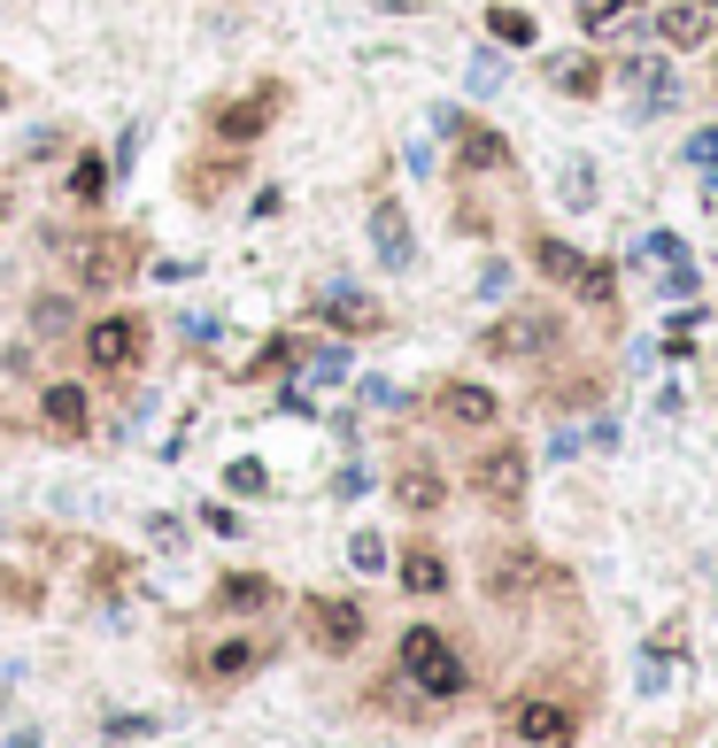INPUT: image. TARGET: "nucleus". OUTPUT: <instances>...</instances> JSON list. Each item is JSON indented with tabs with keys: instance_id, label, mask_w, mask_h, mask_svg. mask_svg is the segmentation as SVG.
I'll return each instance as SVG.
<instances>
[{
	"instance_id": "7",
	"label": "nucleus",
	"mask_w": 718,
	"mask_h": 748,
	"mask_svg": "<svg viewBox=\"0 0 718 748\" xmlns=\"http://www.w3.org/2000/svg\"><path fill=\"white\" fill-rule=\"evenodd\" d=\"M132 271H140V240H132V232H85V240H78V263H70L78 286L109 294V286H124Z\"/></svg>"
},
{
	"instance_id": "21",
	"label": "nucleus",
	"mask_w": 718,
	"mask_h": 748,
	"mask_svg": "<svg viewBox=\"0 0 718 748\" xmlns=\"http://www.w3.org/2000/svg\"><path fill=\"white\" fill-rule=\"evenodd\" d=\"M294 363H302V340L279 332V340H263V347L247 355V378H279V371H294Z\"/></svg>"
},
{
	"instance_id": "15",
	"label": "nucleus",
	"mask_w": 718,
	"mask_h": 748,
	"mask_svg": "<svg viewBox=\"0 0 718 748\" xmlns=\"http://www.w3.org/2000/svg\"><path fill=\"white\" fill-rule=\"evenodd\" d=\"M394 502H402L409 517H425V509H441V502H448V478H441L425 455H409V463L394 471Z\"/></svg>"
},
{
	"instance_id": "10",
	"label": "nucleus",
	"mask_w": 718,
	"mask_h": 748,
	"mask_svg": "<svg viewBox=\"0 0 718 748\" xmlns=\"http://www.w3.org/2000/svg\"><path fill=\"white\" fill-rule=\"evenodd\" d=\"M433 417L456 425V433H495L503 402H495V386H479V378H448V386L433 394Z\"/></svg>"
},
{
	"instance_id": "18",
	"label": "nucleus",
	"mask_w": 718,
	"mask_h": 748,
	"mask_svg": "<svg viewBox=\"0 0 718 748\" xmlns=\"http://www.w3.org/2000/svg\"><path fill=\"white\" fill-rule=\"evenodd\" d=\"M448 140H456V162H464V170H503V162H510V148H503L487 124H464V117H456Z\"/></svg>"
},
{
	"instance_id": "4",
	"label": "nucleus",
	"mask_w": 718,
	"mask_h": 748,
	"mask_svg": "<svg viewBox=\"0 0 718 748\" xmlns=\"http://www.w3.org/2000/svg\"><path fill=\"white\" fill-rule=\"evenodd\" d=\"M556 340H564V316H556V309H510V316L479 324V355H495V363H534Z\"/></svg>"
},
{
	"instance_id": "26",
	"label": "nucleus",
	"mask_w": 718,
	"mask_h": 748,
	"mask_svg": "<svg viewBox=\"0 0 718 748\" xmlns=\"http://www.w3.org/2000/svg\"><path fill=\"white\" fill-rule=\"evenodd\" d=\"M302 371H310L317 386H341V371H348V355H341V347H302Z\"/></svg>"
},
{
	"instance_id": "11",
	"label": "nucleus",
	"mask_w": 718,
	"mask_h": 748,
	"mask_svg": "<svg viewBox=\"0 0 718 748\" xmlns=\"http://www.w3.org/2000/svg\"><path fill=\"white\" fill-rule=\"evenodd\" d=\"M371 247H378L386 271H409V263H417V232H409L402 193H378V201H371Z\"/></svg>"
},
{
	"instance_id": "19",
	"label": "nucleus",
	"mask_w": 718,
	"mask_h": 748,
	"mask_svg": "<svg viewBox=\"0 0 718 748\" xmlns=\"http://www.w3.org/2000/svg\"><path fill=\"white\" fill-rule=\"evenodd\" d=\"M657 31H665V47H680V54H688V47H704V39H711V8L680 0V8H665V16H657Z\"/></svg>"
},
{
	"instance_id": "17",
	"label": "nucleus",
	"mask_w": 718,
	"mask_h": 748,
	"mask_svg": "<svg viewBox=\"0 0 718 748\" xmlns=\"http://www.w3.org/2000/svg\"><path fill=\"white\" fill-rule=\"evenodd\" d=\"M317 316H325L333 332H378V301L356 294V286H325V294H317Z\"/></svg>"
},
{
	"instance_id": "25",
	"label": "nucleus",
	"mask_w": 718,
	"mask_h": 748,
	"mask_svg": "<svg viewBox=\"0 0 718 748\" xmlns=\"http://www.w3.org/2000/svg\"><path fill=\"white\" fill-rule=\"evenodd\" d=\"M634 8H649V0H587V16H579V23H587V31L603 39V31H618V23H626Z\"/></svg>"
},
{
	"instance_id": "29",
	"label": "nucleus",
	"mask_w": 718,
	"mask_h": 748,
	"mask_svg": "<svg viewBox=\"0 0 718 748\" xmlns=\"http://www.w3.org/2000/svg\"><path fill=\"white\" fill-rule=\"evenodd\" d=\"M348 564H356V572H386V540H378V533H356V540H348Z\"/></svg>"
},
{
	"instance_id": "3",
	"label": "nucleus",
	"mask_w": 718,
	"mask_h": 748,
	"mask_svg": "<svg viewBox=\"0 0 718 748\" xmlns=\"http://www.w3.org/2000/svg\"><path fill=\"white\" fill-rule=\"evenodd\" d=\"M503 734L526 748H572L579 741V702H564L556 687H526L503 702Z\"/></svg>"
},
{
	"instance_id": "32",
	"label": "nucleus",
	"mask_w": 718,
	"mask_h": 748,
	"mask_svg": "<svg viewBox=\"0 0 718 748\" xmlns=\"http://www.w3.org/2000/svg\"><path fill=\"white\" fill-rule=\"evenodd\" d=\"M641 255H649V263H680V255H688V247H680V240H673V232H649V240H641Z\"/></svg>"
},
{
	"instance_id": "13",
	"label": "nucleus",
	"mask_w": 718,
	"mask_h": 748,
	"mask_svg": "<svg viewBox=\"0 0 718 748\" xmlns=\"http://www.w3.org/2000/svg\"><path fill=\"white\" fill-rule=\"evenodd\" d=\"M271 117H279V85H263L255 101H224V109H216V140H224V148H255V140L271 132Z\"/></svg>"
},
{
	"instance_id": "12",
	"label": "nucleus",
	"mask_w": 718,
	"mask_h": 748,
	"mask_svg": "<svg viewBox=\"0 0 718 748\" xmlns=\"http://www.w3.org/2000/svg\"><path fill=\"white\" fill-rule=\"evenodd\" d=\"M263 664H271V640L232 633V640H216V648L201 656V687H240V679H255Z\"/></svg>"
},
{
	"instance_id": "30",
	"label": "nucleus",
	"mask_w": 718,
	"mask_h": 748,
	"mask_svg": "<svg viewBox=\"0 0 718 748\" xmlns=\"http://www.w3.org/2000/svg\"><path fill=\"white\" fill-rule=\"evenodd\" d=\"M224 486H232V494H263L271 478H263V463H255V455H240V463L224 471Z\"/></svg>"
},
{
	"instance_id": "5",
	"label": "nucleus",
	"mask_w": 718,
	"mask_h": 748,
	"mask_svg": "<svg viewBox=\"0 0 718 748\" xmlns=\"http://www.w3.org/2000/svg\"><path fill=\"white\" fill-rule=\"evenodd\" d=\"M85 363H93L101 378H124V371H140V363H148V316H132V309H109V316H93V324H85Z\"/></svg>"
},
{
	"instance_id": "28",
	"label": "nucleus",
	"mask_w": 718,
	"mask_h": 748,
	"mask_svg": "<svg viewBox=\"0 0 718 748\" xmlns=\"http://www.w3.org/2000/svg\"><path fill=\"white\" fill-rule=\"evenodd\" d=\"M62 324H70V301H62V294L31 301V332H62Z\"/></svg>"
},
{
	"instance_id": "31",
	"label": "nucleus",
	"mask_w": 718,
	"mask_h": 748,
	"mask_svg": "<svg viewBox=\"0 0 718 748\" xmlns=\"http://www.w3.org/2000/svg\"><path fill=\"white\" fill-rule=\"evenodd\" d=\"M665 294L673 301H696V263L680 255V263H665Z\"/></svg>"
},
{
	"instance_id": "22",
	"label": "nucleus",
	"mask_w": 718,
	"mask_h": 748,
	"mask_svg": "<svg viewBox=\"0 0 718 748\" xmlns=\"http://www.w3.org/2000/svg\"><path fill=\"white\" fill-rule=\"evenodd\" d=\"M548 78H556L564 93H579V101H587V93H603V62H587V54H572V62H548Z\"/></svg>"
},
{
	"instance_id": "20",
	"label": "nucleus",
	"mask_w": 718,
	"mask_h": 748,
	"mask_svg": "<svg viewBox=\"0 0 718 748\" xmlns=\"http://www.w3.org/2000/svg\"><path fill=\"white\" fill-rule=\"evenodd\" d=\"M402 587H409V595H441V587H448V556L425 548V540L402 548Z\"/></svg>"
},
{
	"instance_id": "16",
	"label": "nucleus",
	"mask_w": 718,
	"mask_h": 748,
	"mask_svg": "<svg viewBox=\"0 0 718 748\" xmlns=\"http://www.w3.org/2000/svg\"><path fill=\"white\" fill-rule=\"evenodd\" d=\"M271 602H279V587H271L263 572H224V579H216V609H224V617H263Z\"/></svg>"
},
{
	"instance_id": "33",
	"label": "nucleus",
	"mask_w": 718,
	"mask_h": 748,
	"mask_svg": "<svg viewBox=\"0 0 718 748\" xmlns=\"http://www.w3.org/2000/svg\"><path fill=\"white\" fill-rule=\"evenodd\" d=\"M688 162H696V170H718V124H711V132H696V140H688Z\"/></svg>"
},
{
	"instance_id": "2",
	"label": "nucleus",
	"mask_w": 718,
	"mask_h": 748,
	"mask_svg": "<svg viewBox=\"0 0 718 748\" xmlns=\"http://www.w3.org/2000/svg\"><path fill=\"white\" fill-rule=\"evenodd\" d=\"M534 271H540V279H556L564 294L587 301V309H610V301H618V271H610L603 255L556 240V232H534Z\"/></svg>"
},
{
	"instance_id": "9",
	"label": "nucleus",
	"mask_w": 718,
	"mask_h": 748,
	"mask_svg": "<svg viewBox=\"0 0 718 748\" xmlns=\"http://www.w3.org/2000/svg\"><path fill=\"white\" fill-rule=\"evenodd\" d=\"M556 572L540 564L534 548H487V564H479V587L495 602H526V595H540Z\"/></svg>"
},
{
	"instance_id": "27",
	"label": "nucleus",
	"mask_w": 718,
	"mask_h": 748,
	"mask_svg": "<svg viewBox=\"0 0 718 748\" xmlns=\"http://www.w3.org/2000/svg\"><path fill=\"white\" fill-rule=\"evenodd\" d=\"M564 201H572V209L595 201V162H564Z\"/></svg>"
},
{
	"instance_id": "6",
	"label": "nucleus",
	"mask_w": 718,
	"mask_h": 748,
	"mask_svg": "<svg viewBox=\"0 0 718 748\" xmlns=\"http://www.w3.org/2000/svg\"><path fill=\"white\" fill-rule=\"evenodd\" d=\"M526 486H534V455L518 448V441H495V448H479L472 463V494L487 502V509H526Z\"/></svg>"
},
{
	"instance_id": "35",
	"label": "nucleus",
	"mask_w": 718,
	"mask_h": 748,
	"mask_svg": "<svg viewBox=\"0 0 718 748\" xmlns=\"http://www.w3.org/2000/svg\"><path fill=\"white\" fill-rule=\"evenodd\" d=\"M0 216H8V193H0Z\"/></svg>"
},
{
	"instance_id": "23",
	"label": "nucleus",
	"mask_w": 718,
	"mask_h": 748,
	"mask_svg": "<svg viewBox=\"0 0 718 748\" xmlns=\"http://www.w3.org/2000/svg\"><path fill=\"white\" fill-rule=\"evenodd\" d=\"M109 193V154H78L70 162V201H101Z\"/></svg>"
},
{
	"instance_id": "24",
	"label": "nucleus",
	"mask_w": 718,
	"mask_h": 748,
	"mask_svg": "<svg viewBox=\"0 0 718 748\" xmlns=\"http://www.w3.org/2000/svg\"><path fill=\"white\" fill-rule=\"evenodd\" d=\"M487 31H495L503 47H534V16H526V8H495V16H487Z\"/></svg>"
},
{
	"instance_id": "14",
	"label": "nucleus",
	"mask_w": 718,
	"mask_h": 748,
	"mask_svg": "<svg viewBox=\"0 0 718 748\" xmlns=\"http://www.w3.org/2000/svg\"><path fill=\"white\" fill-rule=\"evenodd\" d=\"M39 425H47L54 441H85V433H93V410H85V386H70V378H54V386L39 394Z\"/></svg>"
},
{
	"instance_id": "1",
	"label": "nucleus",
	"mask_w": 718,
	"mask_h": 748,
	"mask_svg": "<svg viewBox=\"0 0 718 748\" xmlns=\"http://www.w3.org/2000/svg\"><path fill=\"white\" fill-rule=\"evenodd\" d=\"M394 687H409L425 710H448V702L472 695V664H464V648L441 625H402V640H394Z\"/></svg>"
},
{
	"instance_id": "34",
	"label": "nucleus",
	"mask_w": 718,
	"mask_h": 748,
	"mask_svg": "<svg viewBox=\"0 0 718 748\" xmlns=\"http://www.w3.org/2000/svg\"><path fill=\"white\" fill-rule=\"evenodd\" d=\"M8 748H39V741H31V734H16V741H8Z\"/></svg>"
},
{
	"instance_id": "8",
	"label": "nucleus",
	"mask_w": 718,
	"mask_h": 748,
	"mask_svg": "<svg viewBox=\"0 0 718 748\" xmlns=\"http://www.w3.org/2000/svg\"><path fill=\"white\" fill-rule=\"evenodd\" d=\"M302 625H310V648H325V656H356L363 633H371L363 602H348V595H310L302 602Z\"/></svg>"
},
{
	"instance_id": "36",
	"label": "nucleus",
	"mask_w": 718,
	"mask_h": 748,
	"mask_svg": "<svg viewBox=\"0 0 718 748\" xmlns=\"http://www.w3.org/2000/svg\"><path fill=\"white\" fill-rule=\"evenodd\" d=\"M696 8H718V0H696Z\"/></svg>"
}]
</instances>
